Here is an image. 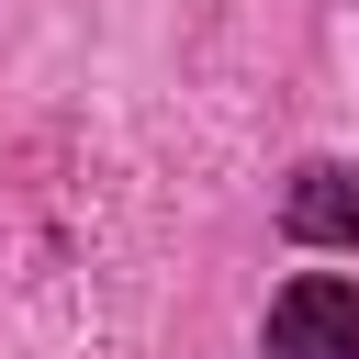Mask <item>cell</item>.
I'll use <instances>...</instances> for the list:
<instances>
[{"instance_id": "obj_1", "label": "cell", "mask_w": 359, "mask_h": 359, "mask_svg": "<svg viewBox=\"0 0 359 359\" xmlns=\"http://www.w3.org/2000/svg\"><path fill=\"white\" fill-rule=\"evenodd\" d=\"M269 224H280V247H292V258H359V157H337V146L292 157V168H280Z\"/></svg>"}, {"instance_id": "obj_2", "label": "cell", "mask_w": 359, "mask_h": 359, "mask_svg": "<svg viewBox=\"0 0 359 359\" xmlns=\"http://www.w3.org/2000/svg\"><path fill=\"white\" fill-rule=\"evenodd\" d=\"M258 359H359V269H292L258 314Z\"/></svg>"}]
</instances>
